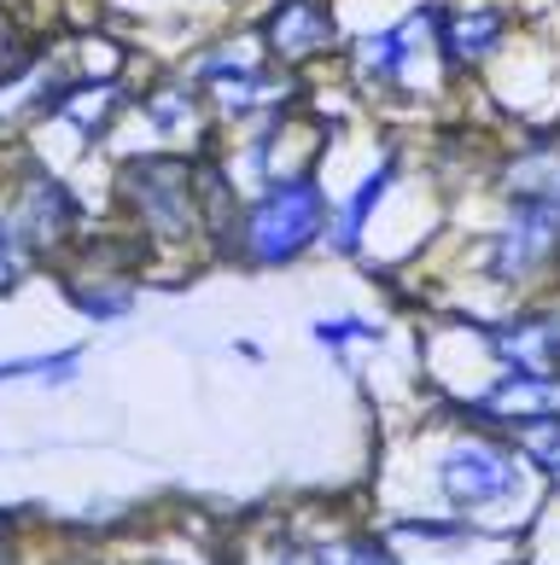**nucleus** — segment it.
Instances as JSON below:
<instances>
[{"label":"nucleus","mask_w":560,"mask_h":565,"mask_svg":"<svg viewBox=\"0 0 560 565\" xmlns=\"http://www.w3.org/2000/svg\"><path fill=\"white\" fill-rule=\"evenodd\" d=\"M327 234V193L316 170L268 175L234 222V250L252 268H286Z\"/></svg>","instance_id":"f257e3e1"},{"label":"nucleus","mask_w":560,"mask_h":565,"mask_svg":"<svg viewBox=\"0 0 560 565\" xmlns=\"http://www.w3.org/2000/svg\"><path fill=\"white\" fill-rule=\"evenodd\" d=\"M560 257V193L508 199V216L485 239V280L490 286H531Z\"/></svg>","instance_id":"f03ea898"},{"label":"nucleus","mask_w":560,"mask_h":565,"mask_svg":"<svg viewBox=\"0 0 560 565\" xmlns=\"http://www.w3.org/2000/svg\"><path fill=\"white\" fill-rule=\"evenodd\" d=\"M123 199L135 204L140 227L152 239H187L204 222V193H199V170L181 158H135L123 163Z\"/></svg>","instance_id":"7ed1b4c3"},{"label":"nucleus","mask_w":560,"mask_h":565,"mask_svg":"<svg viewBox=\"0 0 560 565\" xmlns=\"http://www.w3.org/2000/svg\"><path fill=\"white\" fill-rule=\"evenodd\" d=\"M439 490L455 513H473V508H496V501H514L520 495V460H514L503 444H485V437H467L455 444L439 467Z\"/></svg>","instance_id":"20e7f679"},{"label":"nucleus","mask_w":560,"mask_h":565,"mask_svg":"<svg viewBox=\"0 0 560 565\" xmlns=\"http://www.w3.org/2000/svg\"><path fill=\"white\" fill-rule=\"evenodd\" d=\"M199 76H204V94H211V106L222 117H257V111L286 99V76L268 71L257 53H211L199 65Z\"/></svg>","instance_id":"39448f33"},{"label":"nucleus","mask_w":560,"mask_h":565,"mask_svg":"<svg viewBox=\"0 0 560 565\" xmlns=\"http://www.w3.org/2000/svg\"><path fill=\"white\" fill-rule=\"evenodd\" d=\"M334 47V12L327 0H275L263 12V53L275 65H304Z\"/></svg>","instance_id":"423d86ee"},{"label":"nucleus","mask_w":560,"mask_h":565,"mask_svg":"<svg viewBox=\"0 0 560 565\" xmlns=\"http://www.w3.org/2000/svg\"><path fill=\"white\" fill-rule=\"evenodd\" d=\"M485 350L503 362V373H560V309H531L485 327Z\"/></svg>","instance_id":"0eeeda50"},{"label":"nucleus","mask_w":560,"mask_h":565,"mask_svg":"<svg viewBox=\"0 0 560 565\" xmlns=\"http://www.w3.org/2000/svg\"><path fill=\"white\" fill-rule=\"evenodd\" d=\"M439 24V7H421L414 18H403V24L391 30H373L357 41V53H350V65H357L362 82H373V88H398L409 58H414V41H421V30Z\"/></svg>","instance_id":"6e6552de"},{"label":"nucleus","mask_w":560,"mask_h":565,"mask_svg":"<svg viewBox=\"0 0 560 565\" xmlns=\"http://www.w3.org/2000/svg\"><path fill=\"white\" fill-rule=\"evenodd\" d=\"M508 35V12L503 7H462V12H444L439 7V53L450 71H473L503 47Z\"/></svg>","instance_id":"1a4fd4ad"},{"label":"nucleus","mask_w":560,"mask_h":565,"mask_svg":"<svg viewBox=\"0 0 560 565\" xmlns=\"http://www.w3.org/2000/svg\"><path fill=\"white\" fill-rule=\"evenodd\" d=\"M479 414L503 426H537V420H554L560 414V373H503L485 396H479Z\"/></svg>","instance_id":"9d476101"},{"label":"nucleus","mask_w":560,"mask_h":565,"mask_svg":"<svg viewBox=\"0 0 560 565\" xmlns=\"http://www.w3.org/2000/svg\"><path fill=\"white\" fill-rule=\"evenodd\" d=\"M12 222H18V234H24V245H30V250H41V245L65 239V227L76 222V199H71L59 181L35 175V181L24 186V199H18Z\"/></svg>","instance_id":"9b49d317"},{"label":"nucleus","mask_w":560,"mask_h":565,"mask_svg":"<svg viewBox=\"0 0 560 565\" xmlns=\"http://www.w3.org/2000/svg\"><path fill=\"white\" fill-rule=\"evenodd\" d=\"M503 193L508 199H537V193H560V146L554 140H526L520 152L503 158Z\"/></svg>","instance_id":"f8f14e48"},{"label":"nucleus","mask_w":560,"mask_h":565,"mask_svg":"<svg viewBox=\"0 0 560 565\" xmlns=\"http://www.w3.org/2000/svg\"><path fill=\"white\" fill-rule=\"evenodd\" d=\"M391 175H398V163H380V170H373V175L357 186V193L339 204V216L327 222V245H334L339 257H357V250H362V227H368L373 211H380V199H385Z\"/></svg>","instance_id":"ddd939ff"},{"label":"nucleus","mask_w":560,"mask_h":565,"mask_svg":"<svg viewBox=\"0 0 560 565\" xmlns=\"http://www.w3.org/2000/svg\"><path fill=\"white\" fill-rule=\"evenodd\" d=\"M76 367H82V350H59V355H18V362H0V385H7V380H24V373H41L47 385H65Z\"/></svg>","instance_id":"4468645a"},{"label":"nucleus","mask_w":560,"mask_h":565,"mask_svg":"<svg viewBox=\"0 0 560 565\" xmlns=\"http://www.w3.org/2000/svg\"><path fill=\"white\" fill-rule=\"evenodd\" d=\"M309 339L327 344V350H345V344H373V339H380V327L357 321V316H334V321H316V327H309Z\"/></svg>","instance_id":"2eb2a0df"},{"label":"nucleus","mask_w":560,"mask_h":565,"mask_svg":"<svg viewBox=\"0 0 560 565\" xmlns=\"http://www.w3.org/2000/svg\"><path fill=\"white\" fill-rule=\"evenodd\" d=\"M520 444H526V455L537 460V467L560 478V414L554 420H537V426H520Z\"/></svg>","instance_id":"dca6fc26"},{"label":"nucleus","mask_w":560,"mask_h":565,"mask_svg":"<svg viewBox=\"0 0 560 565\" xmlns=\"http://www.w3.org/2000/svg\"><path fill=\"white\" fill-rule=\"evenodd\" d=\"M71 303L82 309V316H94V321H112L123 316V309L135 303V291L129 286H117V291H94V286H71Z\"/></svg>","instance_id":"f3484780"},{"label":"nucleus","mask_w":560,"mask_h":565,"mask_svg":"<svg viewBox=\"0 0 560 565\" xmlns=\"http://www.w3.org/2000/svg\"><path fill=\"white\" fill-rule=\"evenodd\" d=\"M24 263H30V245H24V234H18L12 211H0V286H12L18 275H24Z\"/></svg>","instance_id":"a211bd4d"},{"label":"nucleus","mask_w":560,"mask_h":565,"mask_svg":"<svg viewBox=\"0 0 560 565\" xmlns=\"http://www.w3.org/2000/svg\"><path fill=\"white\" fill-rule=\"evenodd\" d=\"M193 106H199V99H193V88H163L158 99H152V122H158V129H176V122H193Z\"/></svg>","instance_id":"6ab92c4d"},{"label":"nucleus","mask_w":560,"mask_h":565,"mask_svg":"<svg viewBox=\"0 0 560 565\" xmlns=\"http://www.w3.org/2000/svg\"><path fill=\"white\" fill-rule=\"evenodd\" d=\"M339 565H398V559H391V554L380 548V542H368V536H362V542H350V548H345V559H339Z\"/></svg>","instance_id":"aec40b11"},{"label":"nucleus","mask_w":560,"mask_h":565,"mask_svg":"<svg viewBox=\"0 0 560 565\" xmlns=\"http://www.w3.org/2000/svg\"><path fill=\"white\" fill-rule=\"evenodd\" d=\"M281 565H334V559H321V554H286Z\"/></svg>","instance_id":"412c9836"},{"label":"nucleus","mask_w":560,"mask_h":565,"mask_svg":"<svg viewBox=\"0 0 560 565\" xmlns=\"http://www.w3.org/2000/svg\"><path fill=\"white\" fill-rule=\"evenodd\" d=\"M0 565H7V559H0Z\"/></svg>","instance_id":"4be33fe9"}]
</instances>
